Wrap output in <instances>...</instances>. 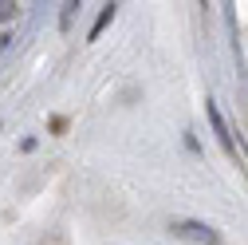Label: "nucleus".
I'll use <instances>...</instances> for the list:
<instances>
[{
	"label": "nucleus",
	"mask_w": 248,
	"mask_h": 245,
	"mask_svg": "<svg viewBox=\"0 0 248 245\" xmlns=\"http://www.w3.org/2000/svg\"><path fill=\"white\" fill-rule=\"evenodd\" d=\"M209 122H213V131H217V139H221V146L229 150V155H236V142H232V135H229V127H225V119H221V111H217L213 103H209Z\"/></svg>",
	"instance_id": "nucleus-2"
},
{
	"label": "nucleus",
	"mask_w": 248,
	"mask_h": 245,
	"mask_svg": "<svg viewBox=\"0 0 248 245\" xmlns=\"http://www.w3.org/2000/svg\"><path fill=\"white\" fill-rule=\"evenodd\" d=\"M170 233H173V237H181V241H193V245H217V241H221V233H217L213 226H201V222H189V218L173 222V226H170Z\"/></svg>",
	"instance_id": "nucleus-1"
},
{
	"label": "nucleus",
	"mask_w": 248,
	"mask_h": 245,
	"mask_svg": "<svg viewBox=\"0 0 248 245\" xmlns=\"http://www.w3.org/2000/svg\"><path fill=\"white\" fill-rule=\"evenodd\" d=\"M16 4H20V0H0V24L16 16Z\"/></svg>",
	"instance_id": "nucleus-5"
},
{
	"label": "nucleus",
	"mask_w": 248,
	"mask_h": 245,
	"mask_svg": "<svg viewBox=\"0 0 248 245\" xmlns=\"http://www.w3.org/2000/svg\"><path fill=\"white\" fill-rule=\"evenodd\" d=\"M83 0H67L63 4V16H59V32H71V24H75V12H79Z\"/></svg>",
	"instance_id": "nucleus-3"
},
{
	"label": "nucleus",
	"mask_w": 248,
	"mask_h": 245,
	"mask_svg": "<svg viewBox=\"0 0 248 245\" xmlns=\"http://www.w3.org/2000/svg\"><path fill=\"white\" fill-rule=\"evenodd\" d=\"M110 16H114V4H107V8H103V16H99V24H95V28H91V40H95V36L103 32V28L110 24Z\"/></svg>",
	"instance_id": "nucleus-4"
}]
</instances>
